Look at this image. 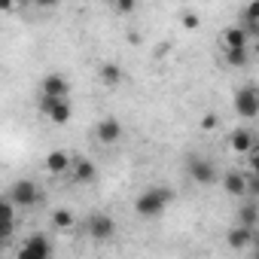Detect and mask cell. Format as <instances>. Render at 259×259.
Returning <instances> with one entry per match:
<instances>
[{
    "label": "cell",
    "instance_id": "cell-1",
    "mask_svg": "<svg viewBox=\"0 0 259 259\" xmlns=\"http://www.w3.org/2000/svg\"><path fill=\"white\" fill-rule=\"evenodd\" d=\"M171 198H174V192H171L168 186H150V189H144V192L138 195L135 210H138V217L153 220V217H162V210L171 204Z\"/></svg>",
    "mask_w": 259,
    "mask_h": 259
},
{
    "label": "cell",
    "instance_id": "cell-2",
    "mask_svg": "<svg viewBox=\"0 0 259 259\" xmlns=\"http://www.w3.org/2000/svg\"><path fill=\"white\" fill-rule=\"evenodd\" d=\"M40 198H43V195H40V189H37L34 180H16V183L10 186V201H13V207H34Z\"/></svg>",
    "mask_w": 259,
    "mask_h": 259
},
{
    "label": "cell",
    "instance_id": "cell-3",
    "mask_svg": "<svg viewBox=\"0 0 259 259\" xmlns=\"http://www.w3.org/2000/svg\"><path fill=\"white\" fill-rule=\"evenodd\" d=\"M235 113L241 119H256L259 116V92L256 85H244L235 92Z\"/></svg>",
    "mask_w": 259,
    "mask_h": 259
},
{
    "label": "cell",
    "instance_id": "cell-4",
    "mask_svg": "<svg viewBox=\"0 0 259 259\" xmlns=\"http://www.w3.org/2000/svg\"><path fill=\"white\" fill-rule=\"evenodd\" d=\"M186 171H189V177H192L195 183H201V186H210V183L217 180L213 162H210V159H201V156H192V159L186 162Z\"/></svg>",
    "mask_w": 259,
    "mask_h": 259
},
{
    "label": "cell",
    "instance_id": "cell-5",
    "mask_svg": "<svg viewBox=\"0 0 259 259\" xmlns=\"http://www.w3.org/2000/svg\"><path fill=\"white\" fill-rule=\"evenodd\" d=\"M89 235L95 241H110L116 235V220L110 213H92L89 217Z\"/></svg>",
    "mask_w": 259,
    "mask_h": 259
},
{
    "label": "cell",
    "instance_id": "cell-6",
    "mask_svg": "<svg viewBox=\"0 0 259 259\" xmlns=\"http://www.w3.org/2000/svg\"><path fill=\"white\" fill-rule=\"evenodd\" d=\"M40 95H46V98H52V101H67V95H70V85H67V79H64V76H58V73H49V76H43Z\"/></svg>",
    "mask_w": 259,
    "mask_h": 259
},
{
    "label": "cell",
    "instance_id": "cell-7",
    "mask_svg": "<svg viewBox=\"0 0 259 259\" xmlns=\"http://www.w3.org/2000/svg\"><path fill=\"white\" fill-rule=\"evenodd\" d=\"M95 135H98V141H101L104 147H113V144L122 138V122H119V119H113V116H107V119H101V122H98Z\"/></svg>",
    "mask_w": 259,
    "mask_h": 259
},
{
    "label": "cell",
    "instance_id": "cell-8",
    "mask_svg": "<svg viewBox=\"0 0 259 259\" xmlns=\"http://www.w3.org/2000/svg\"><path fill=\"white\" fill-rule=\"evenodd\" d=\"M220 40H223V52H232V49H250V37H247V31H244L241 25L226 28Z\"/></svg>",
    "mask_w": 259,
    "mask_h": 259
},
{
    "label": "cell",
    "instance_id": "cell-9",
    "mask_svg": "<svg viewBox=\"0 0 259 259\" xmlns=\"http://www.w3.org/2000/svg\"><path fill=\"white\" fill-rule=\"evenodd\" d=\"M226 241H229L232 250H244V247L256 244V232L253 229H244V226H232L229 235H226Z\"/></svg>",
    "mask_w": 259,
    "mask_h": 259
},
{
    "label": "cell",
    "instance_id": "cell-10",
    "mask_svg": "<svg viewBox=\"0 0 259 259\" xmlns=\"http://www.w3.org/2000/svg\"><path fill=\"white\" fill-rule=\"evenodd\" d=\"M70 165H73V162H70V156H67L64 150H55V153H49V156H46V171H49V174H55V177H58V174H64V171H70Z\"/></svg>",
    "mask_w": 259,
    "mask_h": 259
},
{
    "label": "cell",
    "instance_id": "cell-11",
    "mask_svg": "<svg viewBox=\"0 0 259 259\" xmlns=\"http://www.w3.org/2000/svg\"><path fill=\"white\" fill-rule=\"evenodd\" d=\"M229 144H232L235 153H250V147L256 144V138H253V132H247V128H235V132L229 135Z\"/></svg>",
    "mask_w": 259,
    "mask_h": 259
},
{
    "label": "cell",
    "instance_id": "cell-12",
    "mask_svg": "<svg viewBox=\"0 0 259 259\" xmlns=\"http://www.w3.org/2000/svg\"><path fill=\"white\" fill-rule=\"evenodd\" d=\"M98 76H101V82H104V85H119L125 73H122V67H119V64H113V61H104V64L98 67Z\"/></svg>",
    "mask_w": 259,
    "mask_h": 259
},
{
    "label": "cell",
    "instance_id": "cell-13",
    "mask_svg": "<svg viewBox=\"0 0 259 259\" xmlns=\"http://www.w3.org/2000/svg\"><path fill=\"white\" fill-rule=\"evenodd\" d=\"M223 186H226L229 195H244V192H247V177H244L241 171H229V174L223 177Z\"/></svg>",
    "mask_w": 259,
    "mask_h": 259
},
{
    "label": "cell",
    "instance_id": "cell-14",
    "mask_svg": "<svg viewBox=\"0 0 259 259\" xmlns=\"http://www.w3.org/2000/svg\"><path fill=\"white\" fill-rule=\"evenodd\" d=\"M244 31H247V37L259 34V0H253V4L244 10Z\"/></svg>",
    "mask_w": 259,
    "mask_h": 259
},
{
    "label": "cell",
    "instance_id": "cell-15",
    "mask_svg": "<svg viewBox=\"0 0 259 259\" xmlns=\"http://www.w3.org/2000/svg\"><path fill=\"white\" fill-rule=\"evenodd\" d=\"M70 171H73V180H76V183H92V180H95V165H92L89 159L73 162Z\"/></svg>",
    "mask_w": 259,
    "mask_h": 259
},
{
    "label": "cell",
    "instance_id": "cell-16",
    "mask_svg": "<svg viewBox=\"0 0 259 259\" xmlns=\"http://www.w3.org/2000/svg\"><path fill=\"white\" fill-rule=\"evenodd\" d=\"M49 122L52 125H67L70 122V104L67 101H55V107L49 110Z\"/></svg>",
    "mask_w": 259,
    "mask_h": 259
},
{
    "label": "cell",
    "instance_id": "cell-17",
    "mask_svg": "<svg viewBox=\"0 0 259 259\" xmlns=\"http://www.w3.org/2000/svg\"><path fill=\"white\" fill-rule=\"evenodd\" d=\"M238 226H244V229H253L256 232V220H259V210H256V204H244L241 207V213H238Z\"/></svg>",
    "mask_w": 259,
    "mask_h": 259
},
{
    "label": "cell",
    "instance_id": "cell-18",
    "mask_svg": "<svg viewBox=\"0 0 259 259\" xmlns=\"http://www.w3.org/2000/svg\"><path fill=\"white\" fill-rule=\"evenodd\" d=\"M52 223H55V229H73L76 217H73V210H67V207H58V210L52 213Z\"/></svg>",
    "mask_w": 259,
    "mask_h": 259
},
{
    "label": "cell",
    "instance_id": "cell-19",
    "mask_svg": "<svg viewBox=\"0 0 259 259\" xmlns=\"http://www.w3.org/2000/svg\"><path fill=\"white\" fill-rule=\"evenodd\" d=\"M247 61H250V49H232V52H226V64L229 67H247Z\"/></svg>",
    "mask_w": 259,
    "mask_h": 259
},
{
    "label": "cell",
    "instance_id": "cell-20",
    "mask_svg": "<svg viewBox=\"0 0 259 259\" xmlns=\"http://www.w3.org/2000/svg\"><path fill=\"white\" fill-rule=\"evenodd\" d=\"M0 223H16V207L10 198H0Z\"/></svg>",
    "mask_w": 259,
    "mask_h": 259
},
{
    "label": "cell",
    "instance_id": "cell-21",
    "mask_svg": "<svg viewBox=\"0 0 259 259\" xmlns=\"http://www.w3.org/2000/svg\"><path fill=\"white\" fill-rule=\"evenodd\" d=\"M52 253H40V250H31V247H19L16 250V259H49Z\"/></svg>",
    "mask_w": 259,
    "mask_h": 259
},
{
    "label": "cell",
    "instance_id": "cell-22",
    "mask_svg": "<svg viewBox=\"0 0 259 259\" xmlns=\"http://www.w3.org/2000/svg\"><path fill=\"white\" fill-rule=\"evenodd\" d=\"M247 165H250V174H256V171H259V144H253V147H250V153H247Z\"/></svg>",
    "mask_w": 259,
    "mask_h": 259
},
{
    "label": "cell",
    "instance_id": "cell-23",
    "mask_svg": "<svg viewBox=\"0 0 259 259\" xmlns=\"http://www.w3.org/2000/svg\"><path fill=\"white\" fill-rule=\"evenodd\" d=\"M217 125H220V116L217 113H204L201 116V128H204V132H213Z\"/></svg>",
    "mask_w": 259,
    "mask_h": 259
},
{
    "label": "cell",
    "instance_id": "cell-24",
    "mask_svg": "<svg viewBox=\"0 0 259 259\" xmlns=\"http://www.w3.org/2000/svg\"><path fill=\"white\" fill-rule=\"evenodd\" d=\"M16 232V223H0V244H7Z\"/></svg>",
    "mask_w": 259,
    "mask_h": 259
},
{
    "label": "cell",
    "instance_id": "cell-25",
    "mask_svg": "<svg viewBox=\"0 0 259 259\" xmlns=\"http://www.w3.org/2000/svg\"><path fill=\"white\" fill-rule=\"evenodd\" d=\"M55 107V101L52 98H46V95H40V101H37V110L43 113V116H49V110Z\"/></svg>",
    "mask_w": 259,
    "mask_h": 259
},
{
    "label": "cell",
    "instance_id": "cell-26",
    "mask_svg": "<svg viewBox=\"0 0 259 259\" xmlns=\"http://www.w3.org/2000/svg\"><path fill=\"white\" fill-rule=\"evenodd\" d=\"M256 192H259V177L250 174V177H247V192H244V195H256Z\"/></svg>",
    "mask_w": 259,
    "mask_h": 259
},
{
    "label": "cell",
    "instance_id": "cell-27",
    "mask_svg": "<svg viewBox=\"0 0 259 259\" xmlns=\"http://www.w3.org/2000/svg\"><path fill=\"white\" fill-rule=\"evenodd\" d=\"M183 25H186L189 31H192V28H198V16H195V13H183Z\"/></svg>",
    "mask_w": 259,
    "mask_h": 259
},
{
    "label": "cell",
    "instance_id": "cell-28",
    "mask_svg": "<svg viewBox=\"0 0 259 259\" xmlns=\"http://www.w3.org/2000/svg\"><path fill=\"white\" fill-rule=\"evenodd\" d=\"M116 13H135V4H132V0H119V4H116Z\"/></svg>",
    "mask_w": 259,
    "mask_h": 259
},
{
    "label": "cell",
    "instance_id": "cell-29",
    "mask_svg": "<svg viewBox=\"0 0 259 259\" xmlns=\"http://www.w3.org/2000/svg\"><path fill=\"white\" fill-rule=\"evenodd\" d=\"M0 247H4V244H0Z\"/></svg>",
    "mask_w": 259,
    "mask_h": 259
}]
</instances>
